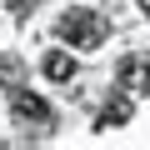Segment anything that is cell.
Instances as JSON below:
<instances>
[{"instance_id":"obj_1","label":"cell","mask_w":150,"mask_h":150,"mask_svg":"<svg viewBox=\"0 0 150 150\" xmlns=\"http://www.w3.org/2000/svg\"><path fill=\"white\" fill-rule=\"evenodd\" d=\"M60 40L70 45V50H100L105 45V35H110V20L100 15V10H85V5H75V10H65L60 15Z\"/></svg>"},{"instance_id":"obj_2","label":"cell","mask_w":150,"mask_h":150,"mask_svg":"<svg viewBox=\"0 0 150 150\" xmlns=\"http://www.w3.org/2000/svg\"><path fill=\"white\" fill-rule=\"evenodd\" d=\"M10 115H15L20 130H50V125H55V110H50L35 90H20V85L10 90Z\"/></svg>"},{"instance_id":"obj_3","label":"cell","mask_w":150,"mask_h":150,"mask_svg":"<svg viewBox=\"0 0 150 150\" xmlns=\"http://www.w3.org/2000/svg\"><path fill=\"white\" fill-rule=\"evenodd\" d=\"M120 90H130V95H150V50L120 60Z\"/></svg>"},{"instance_id":"obj_4","label":"cell","mask_w":150,"mask_h":150,"mask_svg":"<svg viewBox=\"0 0 150 150\" xmlns=\"http://www.w3.org/2000/svg\"><path fill=\"white\" fill-rule=\"evenodd\" d=\"M130 110H135V105H130L125 95H120V100H110V105H105V110L95 115V130L105 135V130H115V125H125V120H130Z\"/></svg>"},{"instance_id":"obj_5","label":"cell","mask_w":150,"mask_h":150,"mask_svg":"<svg viewBox=\"0 0 150 150\" xmlns=\"http://www.w3.org/2000/svg\"><path fill=\"white\" fill-rule=\"evenodd\" d=\"M40 70L50 75V80H70V75H75V55H70V50H50V55L40 60Z\"/></svg>"},{"instance_id":"obj_6","label":"cell","mask_w":150,"mask_h":150,"mask_svg":"<svg viewBox=\"0 0 150 150\" xmlns=\"http://www.w3.org/2000/svg\"><path fill=\"white\" fill-rule=\"evenodd\" d=\"M5 10H10V15H15V20H25V15H30V10H35V0H5Z\"/></svg>"},{"instance_id":"obj_7","label":"cell","mask_w":150,"mask_h":150,"mask_svg":"<svg viewBox=\"0 0 150 150\" xmlns=\"http://www.w3.org/2000/svg\"><path fill=\"white\" fill-rule=\"evenodd\" d=\"M0 75H5V80H15V75H20V60H15V55H5V60H0Z\"/></svg>"},{"instance_id":"obj_8","label":"cell","mask_w":150,"mask_h":150,"mask_svg":"<svg viewBox=\"0 0 150 150\" xmlns=\"http://www.w3.org/2000/svg\"><path fill=\"white\" fill-rule=\"evenodd\" d=\"M140 10H145V20H150V0H140Z\"/></svg>"}]
</instances>
